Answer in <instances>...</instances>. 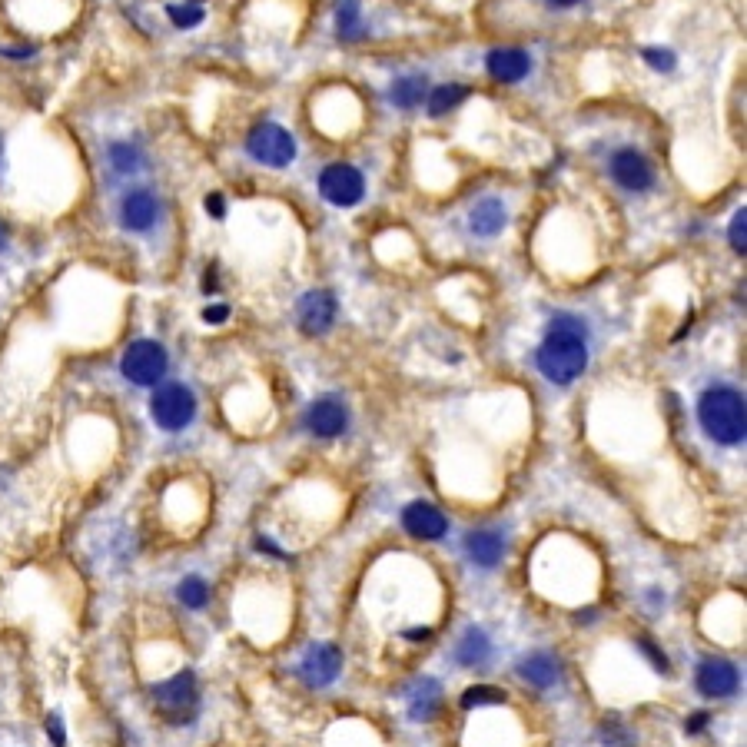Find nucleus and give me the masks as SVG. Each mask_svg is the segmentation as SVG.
Returning a JSON list of instances; mask_svg holds the SVG:
<instances>
[{
  "instance_id": "nucleus-1",
  "label": "nucleus",
  "mask_w": 747,
  "mask_h": 747,
  "mask_svg": "<svg viewBox=\"0 0 747 747\" xmlns=\"http://www.w3.org/2000/svg\"><path fill=\"white\" fill-rule=\"evenodd\" d=\"M538 372L552 386H572L588 369V326L575 313H555L545 329L542 346L535 349Z\"/></svg>"
},
{
  "instance_id": "nucleus-2",
  "label": "nucleus",
  "mask_w": 747,
  "mask_h": 747,
  "mask_svg": "<svg viewBox=\"0 0 747 747\" xmlns=\"http://www.w3.org/2000/svg\"><path fill=\"white\" fill-rule=\"evenodd\" d=\"M698 422L704 435L718 445H734L744 442V396L734 386H708L698 399Z\"/></svg>"
},
{
  "instance_id": "nucleus-3",
  "label": "nucleus",
  "mask_w": 747,
  "mask_h": 747,
  "mask_svg": "<svg viewBox=\"0 0 747 747\" xmlns=\"http://www.w3.org/2000/svg\"><path fill=\"white\" fill-rule=\"evenodd\" d=\"M196 412H200V402H196V392L186 386V382H160L150 396V419L157 429L163 432H183L190 429Z\"/></svg>"
},
{
  "instance_id": "nucleus-4",
  "label": "nucleus",
  "mask_w": 747,
  "mask_h": 747,
  "mask_svg": "<svg viewBox=\"0 0 747 747\" xmlns=\"http://www.w3.org/2000/svg\"><path fill=\"white\" fill-rule=\"evenodd\" d=\"M170 372V352H166L163 342L157 339H137L123 349L120 356V376L130 382V386L140 389H157L160 382Z\"/></svg>"
},
{
  "instance_id": "nucleus-5",
  "label": "nucleus",
  "mask_w": 747,
  "mask_h": 747,
  "mask_svg": "<svg viewBox=\"0 0 747 747\" xmlns=\"http://www.w3.org/2000/svg\"><path fill=\"white\" fill-rule=\"evenodd\" d=\"M150 698H153V708L173 724L193 721L196 708H200V688H196L193 671H176L173 678L157 681L150 688Z\"/></svg>"
},
{
  "instance_id": "nucleus-6",
  "label": "nucleus",
  "mask_w": 747,
  "mask_h": 747,
  "mask_svg": "<svg viewBox=\"0 0 747 747\" xmlns=\"http://www.w3.org/2000/svg\"><path fill=\"white\" fill-rule=\"evenodd\" d=\"M117 223L123 233L150 236L163 223V200L150 186H130L117 203Z\"/></svg>"
},
{
  "instance_id": "nucleus-7",
  "label": "nucleus",
  "mask_w": 747,
  "mask_h": 747,
  "mask_svg": "<svg viewBox=\"0 0 747 747\" xmlns=\"http://www.w3.org/2000/svg\"><path fill=\"white\" fill-rule=\"evenodd\" d=\"M246 153L256 163L269 166V170H286V166L296 160V137L286 127H279V123L266 120L249 130Z\"/></svg>"
},
{
  "instance_id": "nucleus-8",
  "label": "nucleus",
  "mask_w": 747,
  "mask_h": 747,
  "mask_svg": "<svg viewBox=\"0 0 747 747\" xmlns=\"http://www.w3.org/2000/svg\"><path fill=\"white\" fill-rule=\"evenodd\" d=\"M608 176H611V183H615L618 190L635 193V196L651 193V190H655V180H658L655 166H651V160L638 147H618V150H611Z\"/></svg>"
},
{
  "instance_id": "nucleus-9",
  "label": "nucleus",
  "mask_w": 747,
  "mask_h": 747,
  "mask_svg": "<svg viewBox=\"0 0 747 747\" xmlns=\"http://www.w3.org/2000/svg\"><path fill=\"white\" fill-rule=\"evenodd\" d=\"M319 196L339 210H349V206L366 200V176L349 163H329L319 173Z\"/></svg>"
},
{
  "instance_id": "nucleus-10",
  "label": "nucleus",
  "mask_w": 747,
  "mask_h": 747,
  "mask_svg": "<svg viewBox=\"0 0 747 747\" xmlns=\"http://www.w3.org/2000/svg\"><path fill=\"white\" fill-rule=\"evenodd\" d=\"M303 425L309 435H316V439H339L342 432L349 429V409L346 402L323 396L316 402H309V409L303 415Z\"/></svg>"
},
{
  "instance_id": "nucleus-11",
  "label": "nucleus",
  "mask_w": 747,
  "mask_h": 747,
  "mask_svg": "<svg viewBox=\"0 0 747 747\" xmlns=\"http://www.w3.org/2000/svg\"><path fill=\"white\" fill-rule=\"evenodd\" d=\"M342 671V651L336 645H329V641H319V645H309V651L299 661V674H303L306 684H313V688H326L339 678Z\"/></svg>"
},
{
  "instance_id": "nucleus-12",
  "label": "nucleus",
  "mask_w": 747,
  "mask_h": 747,
  "mask_svg": "<svg viewBox=\"0 0 747 747\" xmlns=\"http://www.w3.org/2000/svg\"><path fill=\"white\" fill-rule=\"evenodd\" d=\"M402 528L412 538H422V542H439V538L449 535V518H445L432 502H409L402 508Z\"/></svg>"
},
{
  "instance_id": "nucleus-13",
  "label": "nucleus",
  "mask_w": 747,
  "mask_h": 747,
  "mask_svg": "<svg viewBox=\"0 0 747 747\" xmlns=\"http://www.w3.org/2000/svg\"><path fill=\"white\" fill-rule=\"evenodd\" d=\"M296 319H299V329L309 332V336H323V332H329L332 323H336V296L326 293V289L306 293L296 306Z\"/></svg>"
},
{
  "instance_id": "nucleus-14",
  "label": "nucleus",
  "mask_w": 747,
  "mask_h": 747,
  "mask_svg": "<svg viewBox=\"0 0 747 747\" xmlns=\"http://www.w3.org/2000/svg\"><path fill=\"white\" fill-rule=\"evenodd\" d=\"M694 684L704 698H731L738 691V668L724 658H704L694 671Z\"/></svg>"
},
{
  "instance_id": "nucleus-15",
  "label": "nucleus",
  "mask_w": 747,
  "mask_h": 747,
  "mask_svg": "<svg viewBox=\"0 0 747 747\" xmlns=\"http://www.w3.org/2000/svg\"><path fill=\"white\" fill-rule=\"evenodd\" d=\"M485 70L498 80V83H518L532 74V54L522 47H495L485 57Z\"/></svg>"
},
{
  "instance_id": "nucleus-16",
  "label": "nucleus",
  "mask_w": 747,
  "mask_h": 747,
  "mask_svg": "<svg viewBox=\"0 0 747 747\" xmlns=\"http://www.w3.org/2000/svg\"><path fill=\"white\" fill-rule=\"evenodd\" d=\"M505 552H508L505 535L495 532V528H479V532L465 535V555L479 568H495L505 558Z\"/></svg>"
},
{
  "instance_id": "nucleus-17",
  "label": "nucleus",
  "mask_w": 747,
  "mask_h": 747,
  "mask_svg": "<svg viewBox=\"0 0 747 747\" xmlns=\"http://www.w3.org/2000/svg\"><path fill=\"white\" fill-rule=\"evenodd\" d=\"M508 226V206L498 196H485L469 210V230L482 240H492Z\"/></svg>"
},
{
  "instance_id": "nucleus-18",
  "label": "nucleus",
  "mask_w": 747,
  "mask_h": 747,
  "mask_svg": "<svg viewBox=\"0 0 747 747\" xmlns=\"http://www.w3.org/2000/svg\"><path fill=\"white\" fill-rule=\"evenodd\" d=\"M518 678L535 684V688H552L562 678V664H558L555 655H548V651H532V655L518 661Z\"/></svg>"
},
{
  "instance_id": "nucleus-19",
  "label": "nucleus",
  "mask_w": 747,
  "mask_h": 747,
  "mask_svg": "<svg viewBox=\"0 0 747 747\" xmlns=\"http://www.w3.org/2000/svg\"><path fill=\"white\" fill-rule=\"evenodd\" d=\"M107 166L117 176H137L143 166H147V153H143L137 143L133 140H113V143H107Z\"/></svg>"
},
{
  "instance_id": "nucleus-20",
  "label": "nucleus",
  "mask_w": 747,
  "mask_h": 747,
  "mask_svg": "<svg viewBox=\"0 0 747 747\" xmlns=\"http://www.w3.org/2000/svg\"><path fill=\"white\" fill-rule=\"evenodd\" d=\"M425 93H429V80H425V74H402L389 83V103L399 110L422 107Z\"/></svg>"
},
{
  "instance_id": "nucleus-21",
  "label": "nucleus",
  "mask_w": 747,
  "mask_h": 747,
  "mask_svg": "<svg viewBox=\"0 0 747 747\" xmlns=\"http://www.w3.org/2000/svg\"><path fill=\"white\" fill-rule=\"evenodd\" d=\"M439 701H442L439 681H432V678L415 681L412 691H409V714H412V721H429L432 714L439 711Z\"/></svg>"
},
{
  "instance_id": "nucleus-22",
  "label": "nucleus",
  "mask_w": 747,
  "mask_h": 747,
  "mask_svg": "<svg viewBox=\"0 0 747 747\" xmlns=\"http://www.w3.org/2000/svg\"><path fill=\"white\" fill-rule=\"evenodd\" d=\"M489 655H492V641L482 628H469L459 638V645H455V661L462 668H475V664H482Z\"/></svg>"
},
{
  "instance_id": "nucleus-23",
  "label": "nucleus",
  "mask_w": 747,
  "mask_h": 747,
  "mask_svg": "<svg viewBox=\"0 0 747 747\" xmlns=\"http://www.w3.org/2000/svg\"><path fill=\"white\" fill-rule=\"evenodd\" d=\"M465 100H469V87H462V83H442V87L425 93V110H429V117H445L455 107H462Z\"/></svg>"
},
{
  "instance_id": "nucleus-24",
  "label": "nucleus",
  "mask_w": 747,
  "mask_h": 747,
  "mask_svg": "<svg viewBox=\"0 0 747 747\" xmlns=\"http://www.w3.org/2000/svg\"><path fill=\"white\" fill-rule=\"evenodd\" d=\"M336 34H339V40H362V37H366V24H362L359 0H339V7H336Z\"/></svg>"
},
{
  "instance_id": "nucleus-25",
  "label": "nucleus",
  "mask_w": 747,
  "mask_h": 747,
  "mask_svg": "<svg viewBox=\"0 0 747 747\" xmlns=\"http://www.w3.org/2000/svg\"><path fill=\"white\" fill-rule=\"evenodd\" d=\"M176 601L190 611H200L210 605V585L200 575H186L180 585H176Z\"/></svg>"
},
{
  "instance_id": "nucleus-26",
  "label": "nucleus",
  "mask_w": 747,
  "mask_h": 747,
  "mask_svg": "<svg viewBox=\"0 0 747 747\" xmlns=\"http://www.w3.org/2000/svg\"><path fill=\"white\" fill-rule=\"evenodd\" d=\"M505 701V691L489 688V684H479V688H469L462 694V708L472 711V708H485V704H502Z\"/></svg>"
},
{
  "instance_id": "nucleus-27",
  "label": "nucleus",
  "mask_w": 747,
  "mask_h": 747,
  "mask_svg": "<svg viewBox=\"0 0 747 747\" xmlns=\"http://www.w3.org/2000/svg\"><path fill=\"white\" fill-rule=\"evenodd\" d=\"M166 14H170V20L176 27H196L203 20V7H196V4H170L166 7Z\"/></svg>"
},
{
  "instance_id": "nucleus-28",
  "label": "nucleus",
  "mask_w": 747,
  "mask_h": 747,
  "mask_svg": "<svg viewBox=\"0 0 747 747\" xmlns=\"http://www.w3.org/2000/svg\"><path fill=\"white\" fill-rule=\"evenodd\" d=\"M641 57H645L655 70H661V74H668V70L678 67V57H674L668 47H645L641 50Z\"/></svg>"
},
{
  "instance_id": "nucleus-29",
  "label": "nucleus",
  "mask_w": 747,
  "mask_h": 747,
  "mask_svg": "<svg viewBox=\"0 0 747 747\" xmlns=\"http://www.w3.org/2000/svg\"><path fill=\"white\" fill-rule=\"evenodd\" d=\"M744 220H747V213H744V206H741V210L734 213L731 226H728V240H731V249H734V253H741V256H744V249H747V243H744Z\"/></svg>"
},
{
  "instance_id": "nucleus-30",
  "label": "nucleus",
  "mask_w": 747,
  "mask_h": 747,
  "mask_svg": "<svg viewBox=\"0 0 747 747\" xmlns=\"http://www.w3.org/2000/svg\"><path fill=\"white\" fill-rule=\"evenodd\" d=\"M44 731L54 747H67V728H64V718H60V714H47Z\"/></svg>"
},
{
  "instance_id": "nucleus-31",
  "label": "nucleus",
  "mask_w": 747,
  "mask_h": 747,
  "mask_svg": "<svg viewBox=\"0 0 747 747\" xmlns=\"http://www.w3.org/2000/svg\"><path fill=\"white\" fill-rule=\"evenodd\" d=\"M226 319H230V306L216 303V306H206V309H203V323L220 326V323H226Z\"/></svg>"
},
{
  "instance_id": "nucleus-32",
  "label": "nucleus",
  "mask_w": 747,
  "mask_h": 747,
  "mask_svg": "<svg viewBox=\"0 0 747 747\" xmlns=\"http://www.w3.org/2000/svg\"><path fill=\"white\" fill-rule=\"evenodd\" d=\"M206 213L216 216V220H223V216H226V200H223L220 193H210V196H206Z\"/></svg>"
},
{
  "instance_id": "nucleus-33",
  "label": "nucleus",
  "mask_w": 747,
  "mask_h": 747,
  "mask_svg": "<svg viewBox=\"0 0 747 747\" xmlns=\"http://www.w3.org/2000/svg\"><path fill=\"white\" fill-rule=\"evenodd\" d=\"M638 645H641V651H645V655L651 658V664H655L658 671H668V658H664V655H658V651H655V645H648V641H638Z\"/></svg>"
},
{
  "instance_id": "nucleus-34",
  "label": "nucleus",
  "mask_w": 747,
  "mask_h": 747,
  "mask_svg": "<svg viewBox=\"0 0 747 747\" xmlns=\"http://www.w3.org/2000/svg\"><path fill=\"white\" fill-rule=\"evenodd\" d=\"M256 548H259V552L276 555V558H289V555L283 552V548H276V545H273V538H263V535H259V538H256Z\"/></svg>"
},
{
  "instance_id": "nucleus-35",
  "label": "nucleus",
  "mask_w": 747,
  "mask_h": 747,
  "mask_svg": "<svg viewBox=\"0 0 747 747\" xmlns=\"http://www.w3.org/2000/svg\"><path fill=\"white\" fill-rule=\"evenodd\" d=\"M704 724H708V714L698 711V714H694V718H691L688 724H684V731H688V734H698V731L704 728Z\"/></svg>"
},
{
  "instance_id": "nucleus-36",
  "label": "nucleus",
  "mask_w": 747,
  "mask_h": 747,
  "mask_svg": "<svg viewBox=\"0 0 747 747\" xmlns=\"http://www.w3.org/2000/svg\"><path fill=\"white\" fill-rule=\"evenodd\" d=\"M548 7H555V10H568V7H578L581 0H545Z\"/></svg>"
},
{
  "instance_id": "nucleus-37",
  "label": "nucleus",
  "mask_w": 747,
  "mask_h": 747,
  "mask_svg": "<svg viewBox=\"0 0 747 747\" xmlns=\"http://www.w3.org/2000/svg\"><path fill=\"white\" fill-rule=\"evenodd\" d=\"M7 249V230H4V223H0V253Z\"/></svg>"
},
{
  "instance_id": "nucleus-38",
  "label": "nucleus",
  "mask_w": 747,
  "mask_h": 747,
  "mask_svg": "<svg viewBox=\"0 0 747 747\" xmlns=\"http://www.w3.org/2000/svg\"><path fill=\"white\" fill-rule=\"evenodd\" d=\"M0 166H4V140H0Z\"/></svg>"
}]
</instances>
